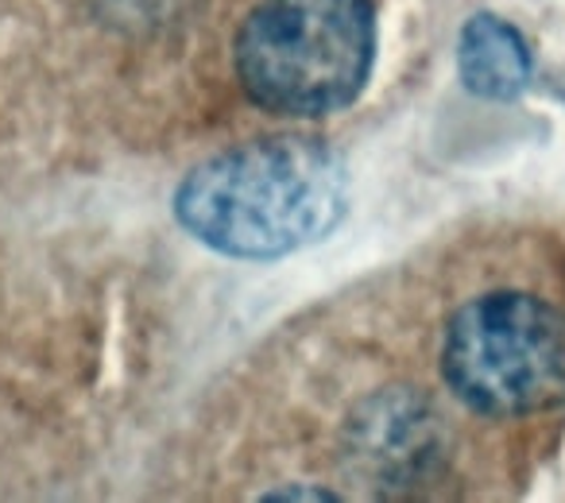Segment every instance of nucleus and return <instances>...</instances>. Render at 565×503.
<instances>
[{"mask_svg":"<svg viewBox=\"0 0 565 503\" xmlns=\"http://www.w3.org/2000/svg\"><path fill=\"white\" fill-rule=\"evenodd\" d=\"M349 205L345 163L315 140H259L213 156L174 194V217L205 248L275 260L318 244Z\"/></svg>","mask_w":565,"mask_h":503,"instance_id":"1","label":"nucleus"},{"mask_svg":"<svg viewBox=\"0 0 565 503\" xmlns=\"http://www.w3.org/2000/svg\"><path fill=\"white\" fill-rule=\"evenodd\" d=\"M372 58V0H264L236 35L244 94L279 117H326L353 105Z\"/></svg>","mask_w":565,"mask_h":503,"instance_id":"2","label":"nucleus"},{"mask_svg":"<svg viewBox=\"0 0 565 503\" xmlns=\"http://www.w3.org/2000/svg\"><path fill=\"white\" fill-rule=\"evenodd\" d=\"M441 376L484 418H523L565 399V314L526 291L465 302L446 325Z\"/></svg>","mask_w":565,"mask_h":503,"instance_id":"3","label":"nucleus"},{"mask_svg":"<svg viewBox=\"0 0 565 503\" xmlns=\"http://www.w3.org/2000/svg\"><path fill=\"white\" fill-rule=\"evenodd\" d=\"M457 71L469 94L484 101H515L531 82V47L508 20L480 12L457 43Z\"/></svg>","mask_w":565,"mask_h":503,"instance_id":"4","label":"nucleus"}]
</instances>
